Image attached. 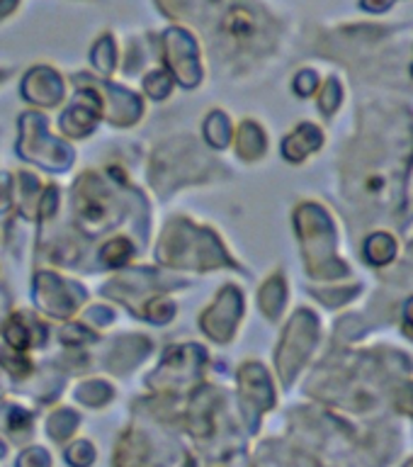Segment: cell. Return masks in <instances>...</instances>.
Returning a JSON list of instances; mask_svg holds the SVG:
<instances>
[{
    "instance_id": "obj_1",
    "label": "cell",
    "mask_w": 413,
    "mask_h": 467,
    "mask_svg": "<svg viewBox=\"0 0 413 467\" xmlns=\"http://www.w3.org/2000/svg\"><path fill=\"white\" fill-rule=\"evenodd\" d=\"M224 29H226V35L232 36V39L246 42V39H251L255 32L253 15L248 13V10H243V7H236V10H232V13L226 15Z\"/></svg>"
},
{
    "instance_id": "obj_2",
    "label": "cell",
    "mask_w": 413,
    "mask_h": 467,
    "mask_svg": "<svg viewBox=\"0 0 413 467\" xmlns=\"http://www.w3.org/2000/svg\"><path fill=\"white\" fill-rule=\"evenodd\" d=\"M68 460H71L73 465H88L90 460H93V452H90V445H73V451L68 452Z\"/></svg>"
}]
</instances>
